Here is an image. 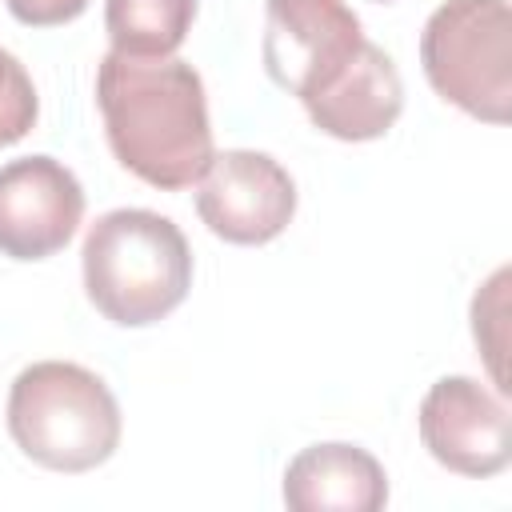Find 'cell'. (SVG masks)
<instances>
[{
  "mask_svg": "<svg viewBox=\"0 0 512 512\" xmlns=\"http://www.w3.org/2000/svg\"><path fill=\"white\" fill-rule=\"evenodd\" d=\"M96 108L112 156L160 192L192 188L216 156L204 80L176 56L108 52L96 68Z\"/></svg>",
  "mask_w": 512,
  "mask_h": 512,
  "instance_id": "obj_1",
  "label": "cell"
},
{
  "mask_svg": "<svg viewBox=\"0 0 512 512\" xmlns=\"http://www.w3.org/2000/svg\"><path fill=\"white\" fill-rule=\"evenodd\" d=\"M84 296L120 328H148L176 312L192 288V248L184 232L148 208H112L80 248Z\"/></svg>",
  "mask_w": 512,
  "mask_h": 512,
  "instance_id": "obj_2",
  "label": "cell"
},
{
  "mask_svg": "<svg viewBox=\"0 0 512 512\" xmlns=\"http://www.w3.org/2000/svg\"><path fill=\"white\" fill-rule=\"evenodd\" d=\"M8 436L48 472H92L120 448V404L112 388L72 360L28 364L8 388Z\"/></svg>",
  "mask_w": 512,
  "mask_h": 512,
  "instance_id": "obj_3",
  "label": "cell"
},
{
  "mask_svg": "<svg viewBox=\"0 0 512 512\" xmlns=\"http://www.w3.org/2000/svg\"><path fill=\"white\" fill-rule=\"evenodd\" d=\"M432 92L484 124L512 116V12L508 0H444L420 32Z\"/></svg>",
  "mask_w": 512,
  "mask_h": 512,
  "instance_id": "obj_4",
  "label": "cell"
},
{
  "mask_svg": "<svg viewBox=\"0 0 512 512\" xmlns=\"http://www.w3.org/2000/svg\"><path fill=\"white\" fill-rule=\"evenodd\" d=\"M364 44L360 16L344 0H268L264 68L300 104L320 96Z\"/></svg>",
  "mask_w": 512,
  "mask_h": 512,
  "instance_id": "obj_5",
  "label": "cell"
},
{
  "mask_svg": "<svg viewBox=\"0 0 512 512\" xmlns=\"http://www.w3.org/2000/svg\"><path fill=\"white\" fill-rule=\"evenodd\" d=\"M204 228L228 244L256 248L276 240L296 216V184L280 160L252 148L216 152L196 180Z\"/></svg>",
  "mask_w": 512,
  "mask_h": 512,
  "instance_id": "obj_6",
  "label": "cell"
},
{
  "mask_svg": "<svg viewBox=\"0 0 512 512\" xmlns=\"http://www.w3.org/2000/svg\"><path fill=\"white\" fill-rule=\"evenodd\" d=\"M416 428L428 456L456 476L488 480L512 460L508 404L500 392L472 376L436 380L420 400Z\"/></svg>",
  "mask_w": 512,
  "mask_h": 512,
  "instance_id": "obj_7",
  "label": "cell"
},
{
  "mask_svg": "<svg viewBox=\"0 0 512 512\" xmlns=\"http://www.w3.org/2000/svg\"><path fill=\"white\" fill-rule=\"evenodd\" d=\"M84 220V188L52 156H20L0 168V252L8 260L56 256Z\"/></svg>",
  "mask_w": 512,
  "mask_h": 512,
  "instance_id": "obj_8",
  "label": "cell"
},
{
  "mask_svg": "<svg viewBox=\"0 0 512 512\" xmlns=\"http://www.w3.org/2000/svg\"><path fill=\"white\" fill-rule=\"evenodd\" d=\"M312 128H320L332 140L364 144L380 140L404 112V80L384 48L364 40L356 56L344 64V72L304 104Z\"/></svg>",
  "mask_w": 512,
  "mask_h": 512,
  "instance_id": "obj_9",
  "label": "cell"
},
{
  "mask_svg": "<svg viewBox=\"0 0 512 512\" xmlns=\"http://www.w3.org/2000/svg\"><path fill=\"white\" fill-rule=\"evenodd\" d=\"M284 504L292 512H380L388 476L360 444H308L284 472Z\"/></svg>",
  "mask_w": 512,
  "mask_h": 512,
  "instance_id": "obj_10",
  "label": "cell"
},
{
  "mask_svg": "<svg viewBox=\"0 0 512 512\" xmlns=\"http://www.w3.org/2000/svg\"><path fill=\"white\" fill-rule=\"evenodd\" d=\"M196 20V0H104V28L112 52L164 60L172 56Z\"/></svg>",
  "mask_w": 512,
  "mask_h": 512,
  "instance_id": "obj_11",
  "label": "cell"
},
{
  "mask_svg": "<svg viewBox=\"0 0 512 512\" xmlns=\"http://www.w3.org/2000/svg\"><path fill=\"white\" fill-rule=\"evenodd\" d=\"M472 340L488 364L496 392L504 396L508 384V268H496L484 288L472 296Z\"/></svg>",
  "mask_w": 512,
  "mask_h": 512,
  "instance_id": "obj_12",
  "label": "cell"
},
{
  "mask_svg": "<svg viewBox=\"0 0 512 512\" xmlns=\"http://www.w3.org/2000/svg\"><path fill=\"white\" fill-rule=\"evenodd\" d=\"M40 116L36 84L24 72V64L0 48V148L24 140Z\"/></svg>",
  "mask_w": 512,
  "mask_h": 512,
  "instance_id": "obj_13",
  "label": "cell"
},
{
  "mask_svg": "<svg viewBox=\"0 0 512 512\" xmlns=\"http://www.w3.org/2000/svg\"><path fill=\"white\" fill-rule=\"evenodd\" d=\"M8 4V12L20 20V24H28V28H56V24H68V20H76L84 8H88V0H4Z\"/></svg>",
  "mask_w": 512,
  "mask_h": 512,
  "instance_id": "obj_14",
  "label": "cell"
},
{
  "mask_svg": "<svg viewBox=\"0 0 512 512\" xmlns=\"http://www.w3.org/2000/svg\"><path fill=\"white\" fill-rule=\"evenodd\" d=\"M376 4H392V0H376Z\"/></svg>",
  "mask_w": 512,
  "mask_h": 512,
  "instance_id": "obj_15",
  "label": "cell"
}]
</instances>
